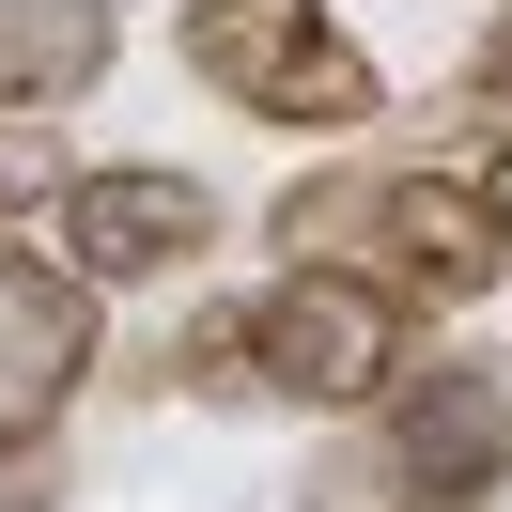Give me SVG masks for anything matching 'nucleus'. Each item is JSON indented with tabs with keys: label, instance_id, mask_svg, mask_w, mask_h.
Listing matches in <instances>:
<instances>
[{
	"label": "nucleus",
	"instance_id": "obj_1",
	"mask_svg": "<svg viewBox=\"0 0 512 512\" xmlns=\"http://www.w3.org/2000/svg\"><path fill=\"white\" fill-rule=\"evenodd\" d=\"M280 264H326V280H373L388 311H481L512 280V233L466 171L435 156H326L280 187Z\"/></svg>",
	"mask_w": 512,
	"mask_h": 512
},
{
	"label": "nucleus",
	"instance_id": "obj_8",
	"mask_svg": "<svg viewBox=\"0 0 512 512\" xmlns=\"http://www.w3.org/2000/svg\"><path fill=\"white\" fill-rule=\"evenodd\" d=\"M156 388H202V404H249V295H233V311H187V326H171Z\"/></svg>",
	"mask_w": 512,
	"mask_h": 512
},
{
	"label": "nucleus",
	"instance_id": "obj_7",
	"mask_svg": "<svg viewBox=\"0 0 512 512\" xmlns=\"http://www.w3.org/2000/svg\"><path fill=\"white\" fill-rule=\"evenodd\" d=\"M109 63H125L109 0H0V125H63Z\"/></svg>",
	"mask_w": 512,
	"mask_h": 512
},
{
	"label": "nucleus",
	"instance_id": "obj_10",
	"mask_svg": "<svg viewBox=\"0 0 512 512\" xmlns=\"http://www.w3.org/2000/svg\"><path fill=\"white\" fill-rule=\"evenodd\" d=\"M466 109H481V125H497V140H512V0H497V32H481V47H466Z\"/></svg>",
	"mask_w": 512,
	"mask_h": 512
},
{
	"label": "nucleus",
	"instance_id": "obj_12",
	"mask_svg": "<svg viewBox=\"0 0 512 512\" xmlns=\"http://www.w3.org/2000/svg\"><path fill=\"white\" fill-rule=\"evenodd\" d=\"M481 202H497V233H512V140H481V171H466Z\"/></svg>",
	"mask_w": 512,
	"mask_h": 512
},
{
	"label": "nucleus",
	"instance_id": "obj_9",
	"mask_svg": "<svg viewBox=\"0 0 512 512\" xmlns=\"http://www.w3.org/2000/svg\"><path fill=\"white\" fill-rule=\"evenodd\" d=\"M63 187H78L63 125H0V233H16V218H63Z\"/></svg>",
	"mask_w": 512,
	"mask_h": 512
},
{
	"label": "nucleus",
	"instance_id": "obj_2",
	"mask_svg": "<svg viewBox=\"0 0 512 512\" xmlns=\"http://www.w3.org/2000/svg\"><path fill=\"white\" fill-rule=\"evenodd\" d=\"M512 497V342H450L373 404V435L311 481V512H481Z\"/></svg>",
	"mask_w": 512,
	"mask_h": 512
},
{
	"label": "nucleus",
	"instance_id": "obj_5",
	"mask_svg": "<svg viewBox=\"0 0 512 512\" xmlns=\"http://www.w3.org/2000/svg\"><path fill=\"white\" fill-rule=\"evenodd\" d=\"M78 388H94V280L63 249H16L0 233V466H47Z\"/></svg>",
	"mask_w": 512,
	"mask_h": 512
},
{
	"label": "nucleus",
	"instance_id": "obj_3",
	"mask_svg": "<svg viewBox=\"0 0 512 512\" xmlns=\"http://www.w3.org/2000/svg\"><path fill=\"white\" fill-rule=\"evenodd\" d=\"M187 78L249 125H311V140H357L388 109L373 47L326 16V0H187Z\"/></svg>",
	"mask_w": 512,
	"mask_h": 512
},
{
	"label": "nucleus",
	"instance_id": "obj_6",
	"mask_svg": "<svg viewBox=\"0 0 512 512\" xmlns=\"http://www.w3.org/2000/svg\"><path fill=\"white\" fill-rule=\"evenodd\" d=\"M47 249L78 264V280H187L202 249H218V187H202V171H78L63 187V218H47Z\"/></svg>",
	"mask_w": 512,
	"mask_h": 512
},
{
	"label": "nucleus",
	"instance_id": "obj_11",
	"mask_svg": "<svg viewBox=\"0 0 512 512\" xmlns=\"http://www.w3.org/2000/svg\"><path fill=\"white\" fill-rule=\"evenodd\" d=\"M0 512H63V481H47V466H0Z\"/></svg>",
	"mask_w": 512,
	"mask_h": 512
},
{
	"label": "nucleus",
	"instance_id": "obj_4",
	"mask_svg": "<svg viewBox=\"0 0 512 512\" xmlns=\"http://www.w3.org/2000/svg\"><path fill=\"white\" fill-rule=\"evenodd\" d=\"M419 373V311H388L373 280H326V264H280L249 295V404H311V419H373L388 388Z\"/></svg>",
	"mask_w": 512,
	"mask_h": 512
}]
</instances>
